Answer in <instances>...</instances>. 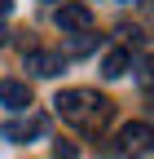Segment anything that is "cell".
Returning a JSON list of instances; mask_svg holds the SVG:
<instances>
[{"label": "cell", "mask_w": 154, "mask_h": 159, "mask_svg": "<svg viewBox=\"0 0 154 159\" xmlns=\"http://www.w3.org/2000/svg\"><path fill=\"white\" fill-rule=\"evenodd\" d=\"M0 106L27 111V106H31V89L22 84V80H0Z\"/></svg>", "instance_id": "6"}, {"label": "cell", "mask_w": 154, "mask_h": 159, "mask_svg": "<svg viewBox=\"0 0 154 159\" xmlns=\"http://www.w3.org/2000/svg\"><path fill=\"white\" fill-rule=\"evenodd\" d=\"M9 9H13V0H0V18H5V13H9Z\"/></svg>", "instance_id": "9"}, {"label": "cell", "mask_w": 154, "mask_h": 159, "mask_svg": "<svg viewBox=\"0 0 154 159\" xmlns=\"http://www.w3.org/2000/svg\"><path fill=\"white\" fill-rule=\"evenodd\" d=\"M145 5H150V9H154V0H145Z\"/></svg>", "instance_id": "12"}, {"label": "cell", "mask_w": 154, "mask_h": 159, "mask_svg": "<svg viewBox=\"0 0 154 159\" xmlns=\"http://www.w3.org/2000/svg\"><path fill=\"white\" fill-rule=\"evenodd\" d=\"M150 142H154V128L141 124V119H132V124L119 128V137H114V146H110V150H114V155H141Z\"/></svg>", "instance_id": "3"}, {"label": "cell", "mask_w": 154, "mask_h": 159, "mask_svg": "<svg viewBox=\"0 0 154 159\" xmlns=\"http://www.w3.org/2000/svg\"><path fill=\"white\" fill-rule=\"evenodd\" d=\"M27 71L40 75V80H53L57 71H66V57L62 53H49V49H31L27 53Z\"/></svg>", "instance_id": "4"}, {"label": "cell", "mask_w": 154, "mask_h": 159, "mask_svg": "<svg viewBox=\"0 0 154 159\" xmlns=\"http://www.w3.org/2000/svg\"><path fill=\"white\" fill-rule=\"evenodd\" d=\"M128 66H132V53H128V49H110V53L101 57V75H106V80L128 75Z\"/></svg>", "instance_id": "7"}, {"label": "cell", "mask_w": 154, "mask_h": 159, "mask_svg": "<svg viewBox=\"0 0 154 159\" xmlns=\"http://www.w3.org/2000/svg\"><path fill=\"white\" fill-rule=\"evenodd\" d=\"M53 106H57V115H62L66 124H79V128H97L101 119L110 115V102L97 97V93H88V89H66V93H57Z\"/></svg>", "instance_id": "1"}, {"label": "cell", "mask_w": 154, "mask_h": 159, "mask_svg": "<svg viewBox=\"0 0 154 159\" xmlns=\"http://www.w3.org/2000/svg\"><path fill=\"white\" fill-rule=\"evenodd\" d=\"M53 155H57V159H79V150H75L71 142H57V146H53Z\"/></svg>", "instance_id": "8"}, {"label": "cell", "mask_w": 154, "mask_h": 159, "mask_svg": "<svg viewBox=\"0 0 154 159\" xmlns=\"http://www.w3.org/2000/svg\"><path fill=\"white\" fill-rule=\"evenodd\" d=\"M5 40H9V31H5V27H0V44H5Z\"/></svg>", "instance_id": "10"}, {"label": "cell", "mask_w": 154, "mask_h": 159, "mask_svg": "<svg viewBox=\"0 0 154 159\" xmlns=\"http://www.w3.org/2000/svg\"><path fill=\"white\" fill-rule=\"evenodd\" d=\"M119 5H137V0H119Z\"/></svg>", "instance_id": "11"}, {"label": "cell", "mask_w": 154, "mask_h": 159, "mask_svg": "<svg viewBox=\"0 0 154 159\" xmlns=\"http://www.w3.org/2000/svg\"><path fill=\"white\" fill-rule=\"evenodd\" d=\"M44 115H31V119H9L5 128H0V137L5 142H27V137H44Z\"/></svg>", "instance_id": "5"}, {"label": "cell", "mask_w": 154, "mask_h": 159, "mask_svg": "<svg viewBox=\"0 0 154 159\" xmlns=\"http://www.w3.org/2000/svg\"><path fill=\"white\" fill-rule=\"evenodd\" d=\"M53 22H57L62 35H84V31H92V9L79 5V0H66V5H57Z\"/></svg>", "instance_id": "2"}]
</instances>
